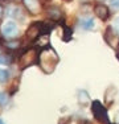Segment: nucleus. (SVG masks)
<instances>
[{"mask_svg": "<svg viewBox=\"0 0 119 124\" xmlns=\"http://www.w3.org/2000/svg\"><path fill=\"white\" fill-rule=\"evenodd\" d=\"M58 61H60V58H58L57 53H56L52 48H48L46 46V48H44L41 50V53L38 54V62L37 63L44 73L49 74V73L54 71Z\"/></svg>", "mask_w": 119, "mask_h": 124, "instance_id": "nucleus-1", "label": "nucleus"}, {"mask_svg": "<svg viewBox=\"0 0 119 124\" xmlns=\"http://www.w3.org/2000/svg\"><path fill=\"white\" fill-rule=\"evenodd\" d=\"M20 67L21 69H25V67L33 66L38 62V52L36 49H28L20 55Z\"/></svg>", "mask_w": 119, "mask_h": 124, "instance_id": "nucleus-2", "label": "nucleus"}, {"mask_svg": "<svg viewBox=\"0 0 119 124\" xmlns=\"http://www.w3.org/2000/svg\"><path fill=\"white\" fill-rule=\"evenodd\" d=\"M44 33H48L46 26L44 25L42 23H33V24L26 29L25 37H26V40H29V41H34Z\"/></svg>", "mask_w": 119, "mask_h": 124, "instance_id": "nucleus-3", "label": "nucleus"}, {"mask_svg": "<svg viewBox=\"0 0 119 124\" xmlns=\"http://www.w3.org/2000/svg\"><path fill=\"white\" fill-rule=\"evenodd\" d=\"M91 111H93L95 119H98L99 122H103L105 124H111V123H110V120H109V115H107L106 108L103 107L102 104H101V102H98V100L93 102V106H91Z\"/></svg>", "mask_w": 119, "mask_h": 124, "instance_id": "nucleus-4", "label": "nucleus"}, {"mask_svg": "<svg viewBox=\"0 0 119 124\" xmlns=\"http://www.w3.org/2000/svg\"><path fill=\"white\" fill-rule=\"evenodd\" d=\"M105 40L106 42L111 46L112 49L117 50L118 55H119V34L115 33L112 31V28H107L106 32H105Z\"/></svg>", "mask_w": 119, "mask_h": 124, "instance_id": "nucleus-5", "label": "nucleus"}, {"mask_svg": "<svg viewBox=\"0 0 119 124\" xmlns=\"http://www.w3.org/2000/svg\"><path fill=\"white\" fill-rule=\"evenodd\" d=\"M17 32H19V29H17L16 23L13 21H7L1 26V34L4 37H15L17 34Z\"/></svg>", "mask_w": 119, "mask_h": 124, "instance_id": "nucleus-6", "label": "nucleus"}, {"mask_svg": "<svg viewBox=\"0 0 119 124\" xmlns=\"http://www.w3.org/2000/svg\"><path fill=\"white\" fill-rule=\"evenodd\" d=\"M94 13L97 15L101 20H103V21L107 20V19H109V16H110L109 8H107L105 4H102V3H99V4H97L94 7Z\"/></svg>", "mask_w": 119, "mask_h": 124, "instance_id": "nucleus-7", "label": "nucleus"}, {"mask_svg": "<svg viewBox=\"0 0 119 124\" xmlns=\"http://www.w3.org/2000/svg\"><path fill=\"white\" fill-rule=\"evenodd\" d=\"M23 3L29 13L37 15L40 12V1L38 0H23Z\"/></svg>", "mask_w": 119, "mask_h": 124, "instance_id": "nucleus-8", "label": "nucleus"}, {"mask_svg": "<svg viewBox=\"0 0 119 124\" xmlns=\"http://www.w3.org/2000/svg\"><path fill=\"white\" fill-rule=\"evenodd\" d=\"M48 15H49V17L52 20H60V19H61V16H62L61 11H60L58 8H56V7L49 8V9H48Z\"/></svg>", "mask_w": 119, "mask_h": 124, "instance_id": "nucleus-9", "label": "nucleus"}, {"mask_svg": "<svg viewBox=\"0 0 119 124\" xmlns=\"http://www.w3.org/2000/svg\"><path fill=\"white\" fill-rule=\"evenodd\" d=\"M81 26L83 29H93L94 28V20L91 19V17H89V19L86 20H81Z\"/></svg>", "mask_w": 119, "mask_h": 124, "instance_id": "nucleus-10", "label": "nucleus"}, {"mask_svg": "<svg viewBox=\"0 0 119 124\" xmlns=\"http://www.w3.org/2000/svg\"><path fill=\"white\" fill-rule=\"evenodd\" d=\"M78 96H79V103H81V104H87L89 103V95H87L86 91H83V90L79 91Z\"/></svg>", "mask_w": 119, "mask_h": 124, "instance_id": "nucleus-11", "label": "nucleus"}, {"mask_svg": "<svg viewBox=\"0 0 119 124\" xmlns=\"http://www.w3.org/2000/svg\"><path fill=\"white\" fill-rule=\"evenodd\" d=\"M12 58L9 55H5V54H0V65H8L11 63Z\"/></svg>", "mask_w": 119, "mask_h": 124, "instance_id": "nucleus-12", "label": "nucleus"}, {"mask_svg": "<svg viewBox=\"0 0 119 124\" xmlns=\"http://www.w3.org/2000/svg\"><path fill=\"white\" fill-rule=\"evenodd\" d=\"M7 102H8V95L5 93H0V106L7 104Z\"/></svg>", "mask_w": 119, "mask_h": 124, "instance_id": "nucleus-13", "label": "nucleus"}, {"mask_svg": "<svg viewBox=\"0 0 119 124\" xmlns=\"http://www.w3.org/2000/svg\"><path fill=\"white\" fill-rule=\"evenodd\" d=\"M8 79V73L5 70L0 69V82H5Z\"/></svg>", "mask_w": 119, "mask_h": 124, "instance_id": "nucleus-14", "label": "nucleus"}, {"mask_svg": "<svg viewBox=\"0 0 119 124\" xmlns=\"http://www.w3.org/2000/svg\"><path fill=\"white\" fill-rule=\"evenodd\" d=\"M19 45H20L19 42H16V41H12V42H8V44H7V48H9V49H16V48H19Z\"/></svg>", "mask_w": 119, "mask_h": 124, "instance_id": "nucleus-15", "label": "nucleus"}, {"mask_svg": "<svg viewBox=\"0 0 119 124\" xmlns=\"http://www.w3.org/2000/svg\"><path fill=\"white\" fill-rule=\"evenodd\" d=\"M112 28H114V31L119 34V17H117V19L114 20V25H112Z\"/></svg>", "mask_w": 119, "mask_h": 124, "instance_id": "nucleus-16", "label": "nucleus"}, {"mask_svg": "<svg viewBox=\"0 0 119 124\" xmlns=\"http://www.w3.org/2000/svg\"><path fill=\"white\" fill-rule=\"evenodd\" d=\"M110 5H111V8H114V9H119V0H111V1H110Z\"/></svg>", "mask_w": 119, "mask_h": 124, "instance_id": "nucleus-17", "label": "nucleus"}, {"mask_svg": "<svg viewBox=\"0 0 119 124\" xmlns=\"http://www.w3.org/2000/svg\"><path fill=\"white\" fill-rule=\"evenodd\" d=\"M3 13H4V9H3V7H1V5H0V19H1Z\"/></svg>", "mask_w": 119, "mask_h": 124, "instance_id": "nucleus-18", "label": "nucleus"}, {"mask_svg": "<svg viewBox=\"0 0 119 124\" xmlns=\"http://www.w3.org/2000/svg\"><path fill=\"white\" fill-rule=\"evenodd\" d=\"M79 124H90V122H87V120H82V122H79Z\"/></svg>", "mask_w": 119, "mask_h": 124, "instance_id": "nucleus-19", "label": "nucleus"}, {"mask_svg": "<svg viewBox=\"0 0 119 124\" xmlns=\"http://www.w3.org/2000/svg\"><path fill=\"white\" fill-rule=\"evenodd\" d=\"M0 124H5L4 122H3V119H0Z\"/></svg>", "mask_w": 119, "mask_h": 124, "instance_id": "nucleus-20", "label": "nucleus"}]
</instances>
